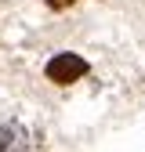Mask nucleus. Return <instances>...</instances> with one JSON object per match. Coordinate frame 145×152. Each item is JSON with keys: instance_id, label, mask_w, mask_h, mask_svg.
Here are the masks:
<instances>
[{"instance_id": "nucleus-1", "label": "nucleus", "mask_w": 145, "mask_h": 152, "mask_svg": "<svg viewBox=\"0 0 145 152\" xmlns=\"http://www.w3.org/2000/svg\"><path fill=\"white\" fill-rule=\"evenodd\" d=\"M44 72H47L51 83H72V80H80V76H87V62L80 54H54Z\"/></svg>"}, {"instance_id": "nucleus-2", "label": "nucleus", "mask_w": 145, "mask_h": 152, "mask_svg": "<svg viewBox=\"0 0 145 152\" xmlns=\"http://www.w3.org/2000/svg\"><path fill=\"white\" fill-rule=\"evenodd\" d=\"M33 145H36V134L26 123L11 120L0 127V152H33Z\"/></svg>"}, {"instance_id": "nucleus-3", "label": "nucleus", "mask_w": 145, "mask_h": 152, "mask_svg": "<svg viewBox=\"0 0 145 152\" xmlns=\"http://www.w3.org/2000/svg\"><path fill=\"white\" fill-rule=\"evenodd\" d=\"M72 0H47V7H54V11H62V7H69Z\"/></svg>"}]
</instances>
